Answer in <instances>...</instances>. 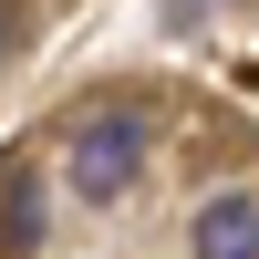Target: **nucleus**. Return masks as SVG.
I'll use <instances>...</instances> for the list:
<instances>
[{
    "label": "nucleus",
    "mask_w": 259,
    "mask_h": 259,
    "mask_svg": "<svg viewBox=\"0 0 259 259\" xmlns=\"http://www.w3.org/2000/svg\"><path fill=\"white\" fill-rule=\"evenodd\" d=\"M135 177H145V124H135V114H94V124L73 135V187H83L94 207H114Z\"/></svg>",
    "instance_id": "obj_1"
},
{
    "label": "nucleus",
    "mask_w": 259,
    "mask_h": 259,
    "mask_svg": "<svg viewBox=\"0 0 259 259\" xmlns=\"http://www.w3.org/2000/svg\"><path fill=\"white\" fill-rule=\"evenodd\" d=\"M0 249H11V259L41 249V187L21 177V166H0Z\"/></svg>",
    "instance_id": "obj_3"
},
{
    "label": "nucleus",
    "mask_w": 259,
    "mask_h": 259,
    "mask_svg": "<svg viewBox=\"0 0 259 259\" xmlns=\"http://www.w3.org/2000/svg\"><path fill=\"white\" fill-rule=\"evenodd\" d=\"M197 259H259V207L249 197H218L197 218Z\"/></svg>",
    "instance_id": "obj_2"
},
{
    "label": "nucleus",
    "mask_w": 259,
    "mask_h": 259,
    "mask_svg": "<svg viewBox=\"0 0 259 259\" xmlns=\"http://www.w3.org/2000/svg\"><path fill=\"white\" fill-rule=\"evenodd\" d=\"M11 41H21V0H0V52H11Z\"/></svg>",
    "instance_id": "obj_4"
}]
</instances>
